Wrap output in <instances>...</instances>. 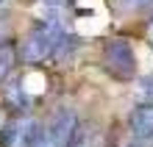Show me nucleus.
Instances as JSON below:
<instances>
[{
  "instance_id": "obj_7",
  "label": "nucleus",
  "mask_w": 153,
  "mask_h": 147,
  "mask_svg": "<svg viewBox=\"0 0 153 147\" xmlns=\"http://www.w3.org/2000/svg\"><path fill=\"white\" fill-rule=\"evenodd\" d=\"M14 61H17V47H14V42H0V81L8 75V69L14 67Z\"/></svg>"
},
{
  "instance_id": "obj_5",
  "label": "nucleus",
  "mask_w": 153,
  "mask_h": 147,
  "mask_svg": "<svg viewBox=\"0 0 153 147\" xmlns=\"http://www.w3.org/2000/svg\"><path fill=\"white\" fill-rule=\"evenodd\" d=\"M128 128L137 139L150 142L153 139V103H139L128 114Z\"/></svg>"
},
{
  "instance_id": "obj_10",
  "label": "nucleus",
  "mask_w": 153,
  "mask_h": 147,
  "mask_svg": "<svg viewBox=\"0 0 153 147\" xmlns=\"http://www.w3.org/2000/svg\"><path fill=\"white\" fill-rule=\"evenodd\" d=\"M6 33H8V22L0 20V36H6Z\"/></svg>"
},
{
  "instance_id": "obj_1",
  "label": "nucleus",
  "mask_w": 153,
  "mask_h": 147,
  "mask_svg": "<svg viewBox=\"0 0 153 147\" xmlns=\"http://www.w3.org/2000/svg\"><path fill=\"white\" fill-rule=\"evenodd\" d=\"M64 42V33H61V25L56 20H45L42 25H36L22 42V61L25 64H39L45 58H50L53 53L59 50V44Z\"/></svg>"
},
{
  "instance_id": "obj_6",
  "label": "nucleus",
  "mask_w": 153,
  "mask_h": 147,
  "mask_svg": "<svg viewBox=\"0 0 153 147\" xmlns=\"http://www.w3.org/2000/svg\"><path fill=\"white\" fill-rule=\"evenodd\" d=\"M70 147H106V139H103V133L78 125V131L73 136V142H70Z\"/></svg>"
},
{
  "instance_id": "obj_9",
  "label": "nucleus",
  "mask_w": 153,
  "mask_h": 147,
  "mask_svg": "<svg viewBox=\"0 0 153 147\" xmlns=\"http://www.w3.org/2000/svg\"><path fill=\"white\" fill-rule=\"evenodd\" d=\"M128 6H134V8H142V6H150L153 0H125Z\"/></svg>"
},
{
  "instance_id": "obj_8",
  "label": "nucleus",
  "mask_w": 153,
  "mask_h": 147,
  "mask_svg": "<svg viewBox=\"0 0 153 147\" xmlns=\"http://www.w3.org/2000/svg\"><path fill=\"white\" fill-rule=\"evenodd\" d=\"M31 147H53V142H50V136H45L42 131H39V136L33 139V144Z\"/></svg>"
},
{
  "instance_id": "obj_2",
  "label": "nucleus",
  "mask_w": 153,
  "mask_h": 147,
  "mask_svg": "<svg viewBox=\"0 0 153 147\" xmlns=\"http://www.w3.org/2000/svg\"><path fill=\"white\" fill-rule=\"evenodd\" d=\"M103 61H106V69L120 81H131L134 72H137V56H134L131 44L123 42V39H111L106 44Z\"/></svg>"
},
{
  "instance_id": "obj_11",
  "label": "nucleus",
  "mask_w": 153,
  "mask_h": 147,
  "mask_svg": "<svg viewBox=\"0 0 153 147\" xmlns=\"http://www.w3.org/2000/svg\"><path fill=\"white\" fill-rule=\"evenodd\" d=\"M150 42H153V25H150Z\"/></svg>"
},
{
  "instance_id": "obj_3",
  "label": "nucleus",
  "mask_w": 153,
  "mask_h": 147,
  "mask_svg": "<svg viewBox=\"0 0 153 147\" xmlns=\"http://www.w3.org/2000/svg\"><path fill=\"white\" fill-rule=\"evenodd\" d=\"M36 136H39L36 119L20 117V119H14V122H8V125L3 128L0 139H3V147H31Z\"/></svg>"
},
{
  "instance_id": "obj_4",
  "label": "nucleus",
  "mask_w": 153,
  "mask_h": 147,
  "mask_svg": "<svg viewBox=\"0 0 153 147\" xmlns=\"http://www.w3.org/2000/svg\"><path fill=\"white\" fill-rule=\"evenodd\" d=\"M78 131V117L75 111H67V108H61V111L56 114V119H53V125H50V142L53 147H70V142H73V136Z\"/></svg>"
}]
</instances>
